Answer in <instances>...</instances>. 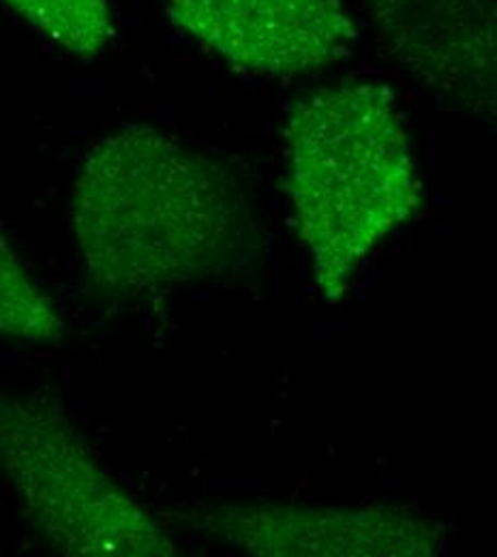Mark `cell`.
<instances>
[{
	"label": "cell",
	"mask_w": 497,
	"mask_h": 557,
	"mask_svg": "<svg viewBox=\"0 0 497 557\" xmlns=\"http://www.w3.org/2000/svg\"><path fill=\"white\" fill-rule=\"evenodd\" d=\"M75 57L99 54L114 37L108 0H0Z\"/></svg>",
	"instance_id": "cell-7"
},
{
	"label": "cell",
	"mask_w": 497,
	"mask_h": 557,
	"mask_svg": "<svg viewBox=\"0 0 497 557\" xmlns=\"http://www.w3.org/2000/svg\"><path fill=\"white\" fill-rule=\"evenodd\" d=\"M72 207L90 275L125 298L223 275L258 251L253 210L236 176L144 125L88 152Z\"/></svg>",
	"instance_id": "cell-1"
},
{
	"label": "cell",
	"mask_w": 497,
	"mask_h": 557,
	"mask_svg": "<svg viewBox=\"0 0 497 557\" xmlns=\"http://www.w3.org/2000/svg\"><path fill=\"white\" fill-rule=\"evenodd\" d=\"M170 22L243 70L294 75L346 59L358 39L339 0H163Z\"/></svg>",
	"instance_id": "cell-4"
},
{
	"label": "cell",
	"mask_w": 497,
	"mask_h": 557,
	"mask_svg": "<svg viewBox=\"0 0 497 557\" xmlns=\"http://www.w3.org/2000/svg\"><path fill=\"white\" fill-rule=\"evenodd\" d=\"M0 335L59 344L65 322L54 305L35 287L0 230Z\"/></svg>",
	"instance_id": "cell-8"
},
{
	"label": "cell",
	"mask_w": 497,
	"mask_h": 557,
	"mask_svg": "<svg viewBox=\"0 0 497 557\" xmlns=\"http://www.w3.org/2000/svg\"><path fill=\"white\" fill-rule=\"evenodd\" d=\"M0 470L65 556L167 557L172 541L92 457L59 406L0 393Z\"/></svg>",
	"instance_id": "cell-3"
},
{
	"label": "cell",
	"mask_w": 497,
	"mask_h": 557,
	"mask_svg": "<svg viewBox=\"0 0 497 557\" xmlns=\"http://www.w3.org/2000/svg\"><path fill=\"white\" fill-rule=\"evenodd\" d=\"M386 52L455 106L496 119V0H356Z\"/></svg>",
	"instance_id": "cell-6"
},
{
	"label": "cell",
	"mask_w": 497,
	"mask_h": 557,
	"mask_svg": "<svg viewBox=\"0 0 497 557\" xmlns=\"http://www.w3.org/2000/svg\"><path fill=\"white\" fill-rule=\"evenodd\" d=\"M285 134L300 238L320 289L337 302L364 256L421 207L410 136L390 88L373 82L307 95Z\"/></svg>",
	"instance_id": "cell-2"
},
{
	"label": "cell",
	"mask_w": 497,
	"mask_h": 557,
	"mask_svg": "<svg viewBox=\"0 0 497 557\" xmlns=\"http://www.w3.org/2000/svg\"><path fill=\"white\" fill-rule=\"evenodd\" d=\"M194 528L253 556H435L442 525L406 508L322 510L305 506L232 504L191 512Z\"/></svg>",
	"instance_id": "cell-5"
}]
</instances>
